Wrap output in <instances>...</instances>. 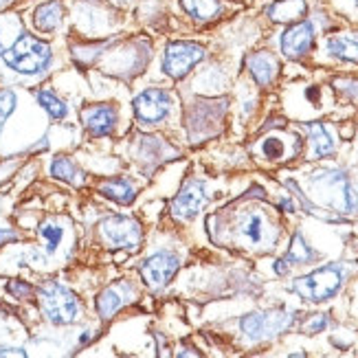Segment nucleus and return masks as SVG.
I'll list each match as a JSON object with an SVG mask.
<instances>
[{
	"mask_svg": "<svg viewBox=\"0 0 358 358\" xmlns=\"http://www.w3.org/2000/svg\"><path fill=\"white\" fill-rule=\"evenodd\" d=\"M36 99H38V103L44 108L46 113H49V117H53V119H66V115H69V106L62 101L53 90H49V88H42V90H38L36 92Z\"/></svg>",
	"mask_w": 358,
	"mask_h": 358,
	"instance_id": "nucleus-25",
	"label": "nucleus"
},
{
	"mask_svg": "<svg viewBox=\"0 0 358 358\" xmlns=\"http://www.w3.org/2000/svg\"><path fill=\"white\" fill-rule=\"evenodd\" d=\"M246 69L259 86H271L279 73V62L268 51H255L246 57Z\"/></svg>",
	"mask_w": 358,
	"mask_h": 358,
	"instance_id": "nucleus-17",
	"label": "nucleus"
},
{
	"mask_svg": "<svg viewBox=\"0 0 358 358\" xmlns=\"http://www.w3.org/2000/svg\"><path fill=\"white\" fill-rule=\"evenodd\" d=\"M117 121H119V113L113 103H92L82 110L84 128L88 130L90 136H95V138L113 134L117 128Z\"/></svg>",
	"mask_w": 358,
	"mask_h": 358,
	"instance_id": "nucleus-11",
	"label": "nucleus"
},
{
	"mask_svg": "<svg viewBox=\"0 0 358 358\" xmlns=\"http://www.w3.org/2000/svg\"><path fill=\"white\" fill-rule=\"evenodd\" d=\"M325 51H328V55H332L336 59L358 64V40H354L350 36H330V38H325Z\"/></svg>",
	"mask_w": 358,
	"mask_h": 358,
	"instance_id": "nucleus-22",
	"label": "nucleus"
},
{
	"mask_svg": "<svg viewBox=\"0 0 358 358\" xmlns=\"http://www.w3.org/2000/svg\"><path fill=\"white\" fill-rule=\"evenodd\" d=\"M9 3H13V0H0V7H7Z\"/></svg>",
	"mask_w": 358,
	"mask_h": 358,
	"instance_id": "nucleus-36",
	"label": "nucleus"
},
{
	"mask_svg": "<svg viewBox=\"0 0 358 358\" xmlns=\"http://www.w3.org/2000/svg\"><path fill=\"white\" fill-rule=\"evenodd\" d=\"M15 103H18V95H15L13 90H9V88L0 90V134H3V130H5L7 119L15 110Z\"/></svg>",
	"mask_w": 358,
	"mask_h": 358,
	"instance_id": "nucleus-28",
	"label": "nucleus"
},
{
	"mask_svg": "<svg viewBox=\"0 0 358 358\" xmlns=\"http://www.w3.org/2000/svg\"><path fill=\"white\" fill-rule=\"evenodd\" d=\"M207 57V49L192 40H174L165 44L163 51V73L172 80H182Z\"/></svg>",
	"mask_w": 358,
	"mask_h": 358,
	"instance_id": "nucleus-6",
	"label": "nucleus"
},
{
	"mask_svg": "<svg viewBox=\"0 0 358 358\" xmlns=\"http://www.w3.org/2000/svg\"><path fill=\"white\" fill-rule=\"evenodd\" d=\"M343 279H345L343 266L341 264H330V266H321L310 275L294 279L290 288L306 301H325L341 290Z\"/></svg>",
	"mask_w": 358,
	"mask_h": 358,
	"instance_id": "nucleus-5",
	"label": "nucleus"
},
{
	"mask_svg": "<svg viewBox=\"0 0 358 358\" xmlns=\"http://www.w3.org/2000/svg\"><path fill=\"white\" fill-rule=\"evenodd\" d=\"M38 299L44 317L55 325H71L75 321H80L84 313L80 299L57 282L44 284L38 292Z\"/></svg>",
	"mask_w": 358,
	"mask_h": 358,
	"instance_id": "nucleus-4",
	"label": "nucleus"
},
{
	"mask_svg": "<svg viewBox=\"0 0 358 358\" xmlns=\"http://www.w3.org/2000/svg\"><path fill=\"white\" fill-rule=\"evenodd\" d=\"M180 7L194 22H200V24L211 22L222 13L220 0H180Z\"/></svg>",
	"mask_w": 358,
	"mask_h": 358,
	"instance_id": "nucleus-20",
	"label": "nucleus"
},
{
	"mask_svg": "<svg viewBox=\"0 0 358 358\" xmlns=\"http://www.w3.org/2000/svg\"><path fill=\"white\" fill-rule=\"evenodd\" d=\"M7 290L13 294L15 299H27V297H31V292H34V288H31L29 284H24V282H20V279H13V282H9Z\"/></svg>",
	"mask_w": 358,
	"mask_h": 358,
	"instance_id": "nucleus-30",
	"label": "nucleus"
},
{
	"mask_svg": "<svg viewBox=\"0 0 358 358\" xmlns=\"http://www.w3.org/2000/svg\"><path fill=\"white\" fill-rule=\"evenodd\" d=\"M292 319H294L292 313H282V310H277V313H255L244 317L240 321V328L251 341H262L284 332L292 323Z\"/></svg>",
	"mask_w": 358,
	"mask_h": 358,
	"instance_id": "nucleus-9",
	"label": "nucleus"
},
{
	"mask_svg": "<svg viewBox=\"0 0 358 358\" xmlns=\"http://www.w3.org/2000/svg\"><path fill=\"white\" fill-rule=\"evenodd\" d=\"M51 174H53L55 178H59V180L71 182V185H84V174H82L80 169H77V167L73 165V161L66 159V157H57V159H53V163H51Z\"/></svg>",
	"mask_w": 358,
	"mask_h": 358,
	"instance_id": "nucleus-26",
	"label": "nucleus"
},
{
	"mask_svg": "<svg viewBox=\"0 0 358 358\" xmlns=\"http://www.w3.org/2000/svg\"><path fill=\"white\" fill-rule=\"evenodd\" d=\"M150 57H152V46L148 40L143 38H132L128 42H121L117 44L115 49H108L103 51V59H101V69L106 73H113L119 77H134L136 73H141L148 64H150Z\"/></svg>",
	"mask_w": 358,
	"mask_h": 358,
	"instance_id": "nucleus-3",
	"label": "nucleus"
},
{
	"mask_svg": "<svg viewBox=\"0 0 358 358\" xmlns=\"http://www.w3.org/2000/svg\"><path fill=\"white\" fill-rule=\"evenodd\" d=\"M38 233H40V242H42L44 253L55 255L62 248V242H64L66 229L62 227V222H57V220H46V222H42Z\"/></svg>",
	"mask_w": 358,
	"mask_h": 358,
	"instance_id": "nucleus-24",
	"label": "nucleus"
},
{
	"mask_svg": "<svg viewBox=\"0 0 358 358\" xmlns=\"http://www.w3.org/2000/svg\"><path fill=\"white\" fill-rule=\"evenodd\" d=\"M84 3H99V0H84Z\"/></svg>",
	"mask_w": 358,
	"mask_h": 358,
	"instance_id": "nucleus-37",
	"label": "nucleus"
},
{
	"mask_svg": "<svg viewBox=\"0 0 358 358\" xmlns=\"http://www.w3.org/2000/svg\"><path fill=\"white\" fill-rule=\"evenodd\" d=\"M238 233L240 238L251 244V246H273V242L277 240V231L268 224V220L257 211L246 213L240 224H238Z\"/></svg>",
	"mask_w": 358,
	"mask_h": 358,
	"instance_id": "nucleus-14",
	"label": "nucleus"
},
{
	"mask_svg": "<svg viewBox=\"0 0 358 358\" xmlns=\"http://www.w3.org/2000/svg\"><path fill=\"white\" fill-rule=\"evenodd\" d=\"M66 9L62 0H46L34 11V27L40 34H55V31L64 24Z\"/></svg>",
	"mask_w": 358,
	"mask_h": 358,
	"instance_id": "nucleus-16",
	"label": "nucleus"
},
{
	"mask_svg": "<svg viewBox=\"0 0 358 358\" xmlns=\"http://www.w3.org/2000/svg\"><path fill=\"white\" fill-rule=\"evenodd\" d=\"M0 356H24L22 350H9V348H0Z\"/></svg>",
	"mask_w": 358,
	"mask_h": 358,
	"instance_id": "nucleus-34",
	"label": "nucleus"
},
{
	"mask_svg": "<svg viewBox=\"0 0 358 358\" xmlns=\"http://www.w3.org/2000/svg\"><path fill=\"white\" fill-rule=\"evenodd\" d=\"M313 259H317V251H315V248H310V244H306L301 233H294L288 253L282 259L275 262V273L277 275H286L292 266L308 264V262H313Z\"/></svg>",
	"mask_w": 358,
	"mask_h": 358,
	"instance_id": "nucleus-18",
	"label": "nucleus"
},
{
	"mask_svg": "<svg viewBox=\"0 0 358 358\" xmlns=\"http://www.w3.org/2000/svg\"><path fill=\"white\" fill-rule=\"evenodd\" d=\"M134 294V288L128 284V282H119V284H113L108 286L99 297H97V313L103 321L113 319L117 310H121L126 306Z\"/></svg>",
	"mask_w": 358,
	"mask_h": 358,
	"instance_id": "nucleus-15",
	"label": "nucleus"
},
{
	"mask_svg": "<svg viewBox=\"0 0 358 358\" xmlns=\"http://www.w3.org/2000/svg\"><path fill=\"white\" fill-rule=\"evenodd\" d=\"M134 117L138 123H163L174 108V97L169 90L163 88H148L141 95H136L132 101Z\"/></svg>",
	"mask_w": 358,
	"mask_h": 358,
	"instance_id": "nucleus-8",
	"label": "nucleus"
},
{
	"mask_svg": "<svg viewBox=\"0 0 358 358\" xmlns=\"http://www.w3.org/2000/svg\"><path fill=\"white\" fill-rule=\"evenodd\" d=\"M99 238L110 248H136L143 240V231L134 217L110 215L99 224Z\"/></svg>",
	"mask_w": 358,
	"mask_h": 358,
	"instance_id": "nucleus-7",
	"label": "nucleus"
},
{
	"mask_svg": "<svg viewBox=\"0 0 358 358\" xmlns=\"http://www.w3.org/2000/svg\"><path fill=\"white\" fill-rule=\"evenodd\" d=\"M97 189L106 196L110 198L115 202H121V205H130V202L134 200L136 196V189L134 185L126 178H110V180H103L99 182Z\"/></svg>",
	"mask_w": 358,
	"mask_h": 358,
	"instance_id": "nucleus-23",
	"label": "nucleus"
},
{
	"mask_svg": "<svg viewBox=\"0 0 358 358\" xmlns=\"http://www.w3.org/2000/svg\"><path fill=\"white\" fill-rule=\"evenodd\" d=\"M0 59H3L5 69L15 75L40 77L53 66V49L49 42L22 31Z\"/></svg>",
	"mask_w": 358,
	"mask_h": 358,
	"instance_id": "nucleus-1",
	"label": "nucleus"
},
{
	"mask_svg": "<svg viewBox=\"0 0 358 358\" xmlns=\"http://www.w3.org/2000/svg\"><path fill=\"white\" fill-rule=\"evenodd\" d=\"M315 38H317L315 24L310 20H297L284 31L282 38H279V49H282V53L286 57L299 59L313 51Z\"/></svg>",
	"mask_w": 358,
	"mask_h": 358,
	"instance_id": "nucleus-10",
	"label": "nucleus"
},
{
	"mask_svg": "<svg viewBox=\"0 0 358 358\" xmlns=\"http://www.w3.org/2000/svg\"><path fill=\"white\" fill-rule=\"evenodd\" d=\"M328 323H330V319L325 317V315H319V317H315V319H310L308 323H306V334H317V332H323L325 328H328Z\"/></svg>",
	"mask_w": 358,
	"mask_h": 358,
	"instance_id": "nucleus-31",
	"label": "nucleus"
},
{
	"mask_svg": "<svg viewBox=\"0 0 358 358\" xmlns=\"http://www.w3.org/2000/svg\"><path fill=\"white\" fill-rule=\"evenodd\" d=\"M279 207H284L286 211H292V209H294V205H292L290 200H282V202H279Z\"/></svg>",
	"mask_w": 358,
	"mask_h": 358,
	"instance_id": "nucleus-35",
	"label": "nucleus"
},
{
	"mask_svg": "<svg viewBox=\"0 0 358 358\" xmlns=\"http://www.w3.org/2000/svg\"><path fill=\"white\" fill-rule=\"evenodd\" d=\"M354 3H356V5H358V0H354Z\"/></svg>",
	"mask_w": 358,
	"mask_h": 358,
	"instance_id": "nucleus-38",
	"label": "nucleus"
},
{
	"mask_svg": "<svg viewBox=\"0 0 358 358\" xmlns=\"http://www.w3.org/2000/svg\"><path fill=\"white\" fill-rule=\"evenodd\" d=\"M303 128L310 134V145H313V159H323L330 157V154L336 150V141L332 132L328 130V126H323L319 121H310L303 123Z\"/></svg>",
	"mask_w": 358,
	"mask_h": 358,
	"instance_id": "nucleus-19",
	"label": "nucleus"
},
{
	"mask_svg": "<svg viewBox=\"0 0 358 358\" xmlns=\"http://www.w3.org/2000/svg\"><path fill=\"white\" fill-rule=\"evenodd\" d=\"M11 240H18V236H15V233L9 231V229H0V246L11 242Z\"/></svg>",
	"mask_w": 358,
	"mask_h": 358,
	"instance_id": "nucleus-32",
	"label": "nucleus"
},
{
	"mask_svg": "<svg viewBox=\"0 0 358 358\" xmlns=\"http://www.w3.org/2000/svg\"><path fill=\"white\" fill-rule=\"evenodd\" d=\"M310 187L321 205L330 207L338 213H356L358 211V194L352 187L350 178L338 169H321L310 176Z\"/></svg>",
	"mask_w": 358,
	"mask_h": 358,
	"instance_id": "nucleus-2",
	"label": "nucleus"
},
{
	"mask_svg": "<svg viewBox=\"0 0 358 358\" xmlns=\"http://www.w3.org/2000/svg\"><path fill=\"white\" fill-rule=\"evenodd\" d=\"M180 266V262L176 255H169V253H157L152 255L143 262L141 266V275L145 279V284L152 288V290H159L163 288L169 279H172L176 275Z\"/></svg>",
	"mask_w": 358,
	"mask_h": 358,
	"instance_id": "nucleus-12",
	"label": "nucleus"
},
{
	"mask_svg": "<svg viewBox=\"0 0 358 358\" xmlns=\"http://www.w3.org/2000/svg\"><path fill=\"white\" fill-rule=\"evenodd\" d=\"M308 11L306 0H277L273 3L266 13L273 22H297Z\"/></svg>",
	"mask_w": 358,
	"mask_h": 358,
	"instance_id": "nucleus-21",
	"label": "nucleus"
},
{
	"mask_svg": "<svg viewBox=\"0 0 358 358\" xmlns=\"http://www.w3.org/2000/svg\"><path fill=\"white\" fill-rule=\"evenodd\" d=\"M113 7H119V9H130V7H134V3L136 0H108Z\"/></svg>",
	"mask_w": 358,
	"mask_h": 358,
	"instance_id": "nucleus-33",
	"label": "nucleus"
},
{
	"mask_svg": "<svg viewBox=\"0 0 358 358\" xmlns=\"http://www.w3.org/2000/svg\"><path fill=\"white\" fill-rule=\"evenodd\" d=\"M262 154L266 159H282L284 157V143H282V138H277V136H268V138H264V143H262Z\"/></svg>",
	"mask_w": 358,
	"mask_h": 358,
	"instance_id": "nucleus-29",
	"label": "nucleus"
},
{
	"mask_svg": "<svg viewBox=\"0 0 358 358\" xmlns=\"http://www.w3.org/2000/svg\"><path fill=\"white\" fill-rule=\"evenodd\" d=\"M207 189L205 182L200 180H187V185L180 189V194L176 196L174 205H172V213L178 220H192V217L202 209V205L207 202Z\"/></svg>",
	"mask_w": 358,
	"mask_h": 358,
	"instance_id": "nucleus-13",
	"label": "nucleus"
},
{
	"mask_svg": "<svg viewBox=\"0 0 358 358\" xmlns=\"http://www.w3.org/2000/svg\"><path fill=\"white\" fill-rule=\"evenodd\" d=\"M9 31H22L20 27V20L15 18L13 13H7V15H0V57L5 55V51L9 46L18 40V36H7Z\"/></svg>",
	"mask_w": 358,
	"mask_h": 358,
	"instance_id": "nucleus-27",
	"label": "nucleus"
}]
</instances>
